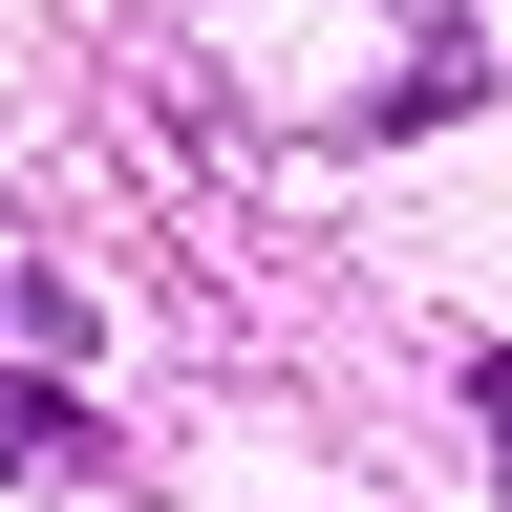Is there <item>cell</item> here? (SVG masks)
I'll list each match as a JSON object with an SVG mask.
<instances>
[{
    "mask_svg": "<svg viewBox=\"0 0 512 512\" xmlns=\"http://www.w3.org/2000/svg\"><path fill=\"white\" fill-rule=\"evenodd\" d=\"M0 470H86V427H64L43 384H0Z\"/></svg>",
    "mask_w": 512,
    "mask_h": 512,
    "instance_id": "obj_1",
    "label": "cell"
},
{
    "mask_svg": "<svg viewBox=\"0 0 512 512\" xmlns=\"http://www.w3.org/2000/svg\"><path fill=\"white\" fill-rule=\"evenodd\" d=\"M0 363H64V278H0Z\"/></svg>",
    "mask_w": 512,
    "mask_h": 512,
    "instance_id": "obj_2",
    "label": "cell"
}]
</instances>
